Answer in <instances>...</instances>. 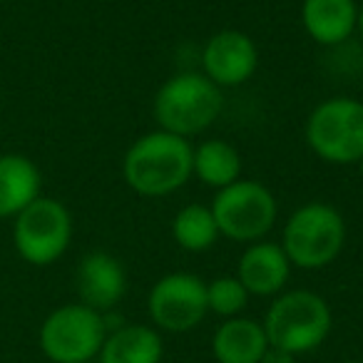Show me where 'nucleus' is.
<instances>
[{
	"instance_id": "obj_24",
	"label": "nucleus",
	"mask_w": 363,
	"mask_h": 363,
	"mask_svg": "<svg viewBox=\"0 0 363 363\" xmlns=\"http://www.w3.org/2000/svg\"><path fill=\"white\" fill-rule=\"evenodd\" d=\"M87 363H92V361H87Z\"/></svg>"
},
{
	"instance_id": "obj_12",
	"label": "nucleus",
	"mask_w": 363,
	"mask_h": 363,
	"mask_svg": "<svg viewBox=\"0 0 363 363\" xmlns=\"http://www.w3.org/2000/svg\"><path fill=\"white\" fill-rule=\"evenodd\" d=\"M234 277L244 284L249 296H279L291 277V262L284 254L281 244L262 239L247 244Z\"/></svg>"
},
{
	"instance_id": "obj_1",
	"label": "nucleus",
	"mask_w": 363,
	"mask_h": 363,
	"mask_svg": "<svg viewBox=\"0 0 363 363\" xmlns=\"http://www.w3.org/2000/svg\"><path fill=\"white\" fill-rule=\"evenodd\" d=\"M192 142L172 132L155 130L140 135L122 157L127 187L147 199L179 192L192 179Z\"/></svg>"
},
{
	"instance_id": "obj_6",
	"label": "nucleus",
	"mask_w": 363,
	"mask_h": 363,
	"mask_svg": "<svg viewBox=\"0 0 363 363\" xmlns=\"http://www.w3.org/2000/svg\"><path fill=\"white\" fill-rule=\"evenodd\" d=\"M219 234L229 242L254 244L267 239L279 217V202L274 192L257 179H239L214 194L212 204Z\"/></svg>"
},
{
	"instance_id": "obj_21",
	"label": "nucleus",
	"mask_w": 363,
	"mask_h": 363,
	"mask_svg": "<svg viewBox=\"0 0 363 363\" xmlns=\"http://www.w3.org/2000/svg\"><path fill=\"white\" fill-rule=\"evenodd\" d=\"M356 33H358V38H361V43H363V0L358 3V23H356Z\"/></svg>"
},
{
	"instance_id": "obj_22",
	"label": "nucleus",
	"mask_w": 363,
	"mask_h": 363,
	"mask_svg": "<svg viewBox=\"0 0 363 363\" xmlns=\"http://www.w3.org/2000/svg\"><path fill=\"white\" fill-rule=\"evenodd\" d=\"M358 169H361V177H363V157L358 160Z\"/></svg>"
},
{
	"instance_id": "obj_5",
	"label": "nucleus",
	"mask_w": 363,
	"mask_h": 363,
	"mask_svg": "<svg viewBox=\"0 0 363 363\" xmlns=\"http://www.w3.org/2000/svg\"><path fill=\"white\" fill-rule=\"evenodd\" d=\"M303 137L326 164H358L363 157V102L336 95L318 102L306 117Z\"/></svg>"
},
{
	"instance_id": "obj_4",
	"label": "nucleus",
	"mask_w": 363,
	"mask_h": 363,
	"mask_svg": "<svg viewBox=\"0 0 363 363\" xmlns=\"http://www.w3.org/2000/svg\"><path fill=\"white\" fill-rule=\"evenodd\" d=\"M331 306L326 298L308 289L281 291L264 316L269 346L298 356L316 351L331 333Z\"/></svg>"
},
{
	"instance_id": "obj_17",
	"label": "nucleus",
	"mask_w": 363,
	"mask_h": 363,
	"mask_svg": "<svg viewBox=\"0 0 363 363\" xmlns=\"http://www.w3.org/2000/svg\"><path fill=\"white\" fill-rule=\"evenodd\" d=\"M244 162L242 155L227 140H204L192 152V177H197L204 187L224 189L242 179Z\"/></svg>"
},
{
	"instance_id": "obj_23",
	"label": "nucleus",
	"mask_w": 363,
	"mask_h": 363,
	"mask_svg": "<svg viewBox=\"0 0 363 363\" xmlns=\"http://www.w3.org/2000/svg\"><path fill=\"white\" fill-rule=\"evenodd\" d=\"M343 363H361V361H343Z\"/></svg>"
},
{
	"instance_id": "obj_3",
	"label": "nucleus",
	"mask_w": 363,
	"mask_h": 363,
	"mask_svg": "<svg viewBox=\"0 0 363 363\" xmlns=\"http://www.w3.org/2000/svg\"><path fill=\"white\" fill-rule=\"evenodd\" d=\"M279 244L291 267L316 272L341 257L346 247V219L333 204L306 202L289 214Z\"/></svg>"
},
{
	"instance_id": "obj_20",
	"label": "nucleus",
	"mask_w": 363,
	"mask_h": 363,
	"mask_svg": "<svg viewBox=\"0 0 363 363\" xmlns=\"http://www.w3.org/2000/svg\"><path fill=\"white\" fill-rule=\"evenodd\" d=\"M294 358H296V356H291V353L281 351V348L269 346L267 353H264L262 361H259V363H294Z\"/></svg>"
},
{
	"instance_id": "obj_15",
	"label": "nucleus",
	"mask_w": 363,
	"mask_h": 363,
	"mask_svg": "<svg viewBox=\"0 0 363 363\" xmlns=\"http://www.w3.org/2000/svg\"><path fill=\"white\" fill-rule=\"evenodd\" d=\"M40 169L23 155L0 157V219L18 217L40 197Z\"/></svg>"
},
{
	"instance_id": "obj_18",
	"label": "nucleus",
	"mask_w": 363,
	"mask_h": 363,
	"mask_svg": "<svg viewBox=\"0 0 363 363\" xmlns=\"http://www.w3.org/2000/svg\"><path fill=\"white\" fill-rule=\"evenodd\" d=\"M172 237L184 252H207L219 242V227L207 204H187L172 219Z\"/></svg>"
},
{
	"instance_id": "obj_13",
	"label": "nucleus",
	"mask_w": 363,
	"mask_h": 363,
	"mask_svg": "<svg viewBox=\"0 0 363 363\" xmlns=\"http://www.w3.org/2000/svg\"><path fill=\"white\" fill-rule=\"evenodd\" d=\"M356 0H303L301 26L313 43L323 48H341L356 33Z\"/></svg>"
},
{
	"instance_id": "obj_7",
	"label": "nucleus",
	"mask_w": 363,
	"mask_h": 363,
	"mask_svg": "<svg viewBox=\"0 0 363 363\" xmlns=\"http://www.w3.org/2000/svg\"><path fill=\"white\" fill-rule=\"evenodd\" d=\"M105 338V313L85 303L55 308L40 326V348L52 363L92 361L100 353Z\"/></svg>"
},
{
	"instance_id": "obj_8",
	"label": "nucleus",
	"mask_w": 363,
	"mask_h": 363,
	"mask_svg": "<svg viewBox=\"0 0 363 363\" xmlns=\"http://www.w3.org/2000/svg\"><path fill=\"white\" fill-rule=\"evenodd\" d=\"M16 249L33 267H50L67 252L72 242V217L62 202L38 197L16 217Z\"/></svg>"
},
{
	"instance_id": "obj_14",
	"label": "nucleus",
	"mask_w": 363,
	"mask_h": 363,
	"mask_svg": "<svg viewBox=\"0 0 363 363\" xmlns=\"http://www.w3.org/2000/svg\"><path fill=\"white\" fill-rule=\"evenodd\" d=\"M267 331L247 316L224 318L212 336V353L217 363H259L267 353Z\"/></svg>"
},
{
	"instance_id": "obj_11",
	"label": "nucleus",
	"mask_w": 363,
	"mask_h": 363,
	"mask_svg": "<svg viewBox=\"0 0 363 363\" xmlns=\"http://www.w3.org/2000/svg\"><path fill=\"white\" fill-rule=\"evenodd\" d=\"M75 286L80 294V303L100 313H110L127 291L125 267L112 254L90 252L77 267Z\"/></svg>"
},
{
	"instance_id": "obj_10",
	"label": "nucleus",
	"mask_w": 363,
	"mask_h": 363,
	"mask_svg": "<svg viewBox=\"0 0 363 363\" xmlns=\"http://www.w3.org/2000/svg\"><path fill=\"white\" fill-rule=\"evenodd\" d=\"M202 72L217 87H239L254 77L259 67V48L244 30H219L202 48Z\"/></svg>"
},
{
	"instance_id": "obj_9",
	"label": "nucleus",
	"mask_w": 363,
	"mask_h": 363,
	"mask_svg": "<svg viewBox=\"0 0 363 363\" xmlns=\"http://www.w3.org/2000/svg\"><path fill=\"white\" fill-rule=\"evenodd\" d=\"M147 311L157 328L167 333H187L209 313L207 284L189 272H172L157 279L147 296Z\"/></svg>"
},
{
	"instance_id": "obj_16",
	"label": "nucleus",
	"mask_w": 363,
	"mask_h": 363,
	"mask_svg": "<svg viewBox=\"0 0 363 363\" xmlns=\"http://www.w3.org/2000/svg\"><path fill=\"white\" fill-rule=\"evenodd\" d=\"M164 353L162 336L145 323H122L107 333L100 348V363H160Z\"/></svg>"
},
{
	"instance_id": "obj_19",
	"label": "nucleus",
	"mask_w": 363,
	"mask_h": 363,
	"mask_svg": "<svg viewBox=\"0 0 363 363\" xmlns=\"http://www.w3.org/2000/svg\"><path fill=\"white\" fill-rule=\"evenodd\" d=\"M249 291L237 277H217L207 284V306L222 318H234L247 308Z\"/></svg>"
},
{
	"instance_id": "obj_2",
	"label": "nucleus",
	"mask_w": 363,
	"mask_h": 363,
	"mask_svg": "<svg viewBox=\"0 0 363 363\" xmlns=\"http://www.w3.org/2000/svg\"><path fill=\"white\" fill-rule=\"evenodd\" d=\"M224 110L222 87L202 70H182L160 85L152 102L157 130L177 137H197L219 120Z\"/></svg>"
}]
</instances>
